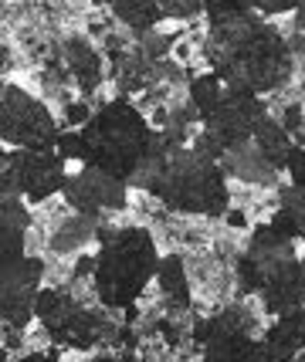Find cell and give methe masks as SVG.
Here are the masks:
<instances>
[{
    "label": "cell",
    "mask_w": 305,
    "mask_h": 362,
    "mask_svg": "<svg viewBox=\"0 0 305 362\" xmlns=\"http://www.w3.org/2000/svg\"><path fill=\"white\" fill-rule=\"evenodd\" d=\"M204 54L214 64V75H221L227 88H241L251 95L275 92L292 75L289 45L272 24H265L255 14L210 28Z\"/></svg>",
    "instance_id": "obj_1"
},
{
    "label": "cell",
    "mask_w": 305,
    "mask_h": 362,
    "mask_svg": "<svg viewBox=\"0 0 305 362\" xmlns=\"http://www.w3.org/2000/svg\"><path fill=\"white\" fill-rule=\"evenodd\" d=\"M96 237L102 240V251L96 257V295L105 308H129L143 295V288L160 268L156 244L146 227H122V230H102L98 223Z\"/></svg>",
    "instance_id": "obj_2"
},
{
    "label": "cell",
    "mask_w": 305,
    "mask_h": 362,
    "mask_svg": "<svg viewBox=\"0 0 305 362\" xmlns=\"http://www.w3.org/2000/svg\"><path fill=\"white\" fill-rule=\"evenodd\" d=\"M153 129L143 119V112L126 98H115L85 122V166H98L119 180H132Z\"/></svg>",
    "instance_id": "obj_3"
},
{
    "label": "cell",
    "mask_w": 305,
    "mask_h": 362,
    "mask_svg": "<svg viewBox=\"0 0 305 362\" xmlns=\"http://www.w3.org/2000/svg\"><path fill=\"white\" fill-rule=\"evenodd\" d=\"M153 197L180 214L221 217L227 210V173L217 159L197 153L193 146H177L153 187Z\"/></svg>",
    "instance_id": "obj_4"
},
{
    "label": "cell",
    "mask_w": 305,
    "mask_h": 362,
    "mask_svg": "<svg viewBox=\"0 0 305 362\" xmlns=\"http://www.w3.org/2000/svg\"><path fill=\"white\" fill-rule=\"evenodd\" d=\"M0 142L24 146V149H54L58 126L34 95L17 85H7L0 92Z\"/></svg>",
    "instance_id": "obj_5"
},
{
    "label": "cell",
    "mask_w": 305,
    "mask_h": 362,
    "mask_svg": "<svg viewBox=\"0 0 305 362\" xmlns=\"http://www.w3.org/2000/svg\"><path fill=\"white\" fill-rule=\"evenodd\" d=\"M265 115H268V109H265V102H261L258 95L241 92V88H227L224 85L221 105H217V112L204 122L200 132H204V136L217 146V153L224 156L227 149L255 139V129Z\"/></svg>",
    "instance_id": "obj_6"
},
{
    "label": "cell",
    "mask_w": 305,
    "mask_h": 362,
    "mask_svg": "<svg viewBox=\"0 0 305 362\" xmlns=\"http://www.w3.org/2000/svg\"><path fill=\"white\" fill-rule=\"evenodd\" d=\"M255 315H248L241 305L234 308H224L221 315L204 318L193 325V335L197 342L204 346V359H241V356H251L255 349Z\"/></svg>",
    "instance_id": "obj_7"
},
{
    "label": "cell",
    "mask_w": 305,
    "mask_h": 362,
    "mask_svg": "<svg viewBox=\"0 0 305 362\" xmlns=\"http://www.w3.org/2000/svg\"><path fill=\"white\" fill-rule=\"evenodd\" d=\"M45 274L41 257H21L17 264L0 271V318L11 329H24L34 318V298H38V284Z\"/></svg>",
    "instance_id": "obj_8"
},
{
    "label": "cell",
    "mask_w": 305,
    "mask_h": 362,
    "mask_svg": "<svg viewBox=\"0 0 305 362\" xmlns=\"http://www.w3.org/2000/svg\"><path fill=\"white\" fill-rule=\"evenodd\" d=\"M62 193L79 214L98 217L102 210H126L129 180H119V176L105 173V170H98V166H85L81 173L64 180Z\"/></svg>",
    "instance_id": "obj_9"
},
{
    "label": "cell",
    "mask_w": 305,
    "mask_h": 362,
    "mask_svg": "<svg viewBox=\"0 0 305 362\" xmlns=\"http://www.w3.org/2000/svg\"><path fill=\"white\" fill-rule=\"evenodd\" d=\"M11 159L17 166V180H21V193L28 200H48L64 187V159L54 149H24L17 146L11 149Z\"/></svg>",
    "instance_id": "obj_10"
},
{
    "label": "cell",
    "mask_w": 305,
    "mask_h": 362,
    "mask_svg": "<svg viewBox=\"0 0 305 362\" xmlns=\"http://www.w3.org/2000/svg\"><path fill=\"white\" fill-rule=\"evenodd\" d=\"M258 295H261V305H265L268 315H282V312H289V308H302L305 305L302 257L295 254V257H285V261L272 264V268L265 271V278H261Z\"/></svg>",
    "instance_id": "obj_11"
},
{
    "label": "cell",
    "mask_w": 305,
    "mask_h": 362,
    "mask_svg": "<svg viewBox=\"0 0 305 362\" xmlns=\"http://www.w3.org/2000/svg\"><path fill=\"white\" fill-rule=\"evenodd\" d=\"M302 349H305V305L302 308L282 312L278 322L265 332V342H255L251 356H265V359H295Z\"/></svg>",
    "instance_id": "obj_12"
},
{
    "label": "cell",
    "mask_w": 305,
    "mask_h": 362,
    "mask_svg": "<svg viewBox=\"0 0 305 362\" xmlns=\"http://www.w3.org/2000/svg\"><path fill=\"white\" fill-rule=\"evenodd\" d=\"M34 315L41 318V325L51 332V339L68 342L71 325H75L81 315V305L71 298L68 291H62V288H45V291H38V298H34Z\"/></svg>",
    "instance_id": "obj_13"
},
{
    "label": "cell",
    "mask_w": 305,
    "mask_h": 362,
    "mask_svg": "<svg viewBox=\"0 0 305 362\" xmlns=\"http://www.w3.org/2000/svg\"><path fill=\"white\" fill-rule=\"evenodd\" d=\"M221 166H224V173L238 176L244 183H255V187H278V170L258 153L255 142H241V146L227 149L224 156H221Z\"/></svg>",
    "instance_id": "obj_14"
},
{
    "label": "cell",
    "mask_w": 305,
    "mask_h": 362,
    "mask_svg": "<svg viewBox=\"0 0 305 362\" xmlns=\"http://www.w3.org/2000/svg\"><path fill=\"white\" fill-rule=\"evenodd\" d=\"M258 146V153L272 163L275 170H285L289 166V156H292V149H295V136H292L289 129L282 126L278 119H261L255 129V139H251Z\"/></svg>",
    "instance_id": "obj_15"
},
{
    "label": "cell",
    "mask_w": 305,
    "mask_h": 362,
    "mask_svg": "<svg viewBox=\"0 0 305 362\" xmlns=\"http://www.w3.org/2000/svg\"><path fill=\"white\" fill-rule=\"evenodd\" d=\"M248 254L268 271L272 264H278V261L295 257V237L282 234L275 223H261V227L251 230V247H248Z\"/></svg>",
    "instance_id": "obj_16"
},
{
    "label": "cell",
    "mask_w": 305,
    "mask_h": 362,
    "mask_svg": "<svg viewBox=\"0 0 305 362\" xmlns=\"http://www.w3.org/2000/svg\"><path fill=\"white\" fill-rule=\"evenodd\" d=\"M268 223H275L282 234L289 237H302L305 240V189L289 183V187H278V210Z\"/></svg>",
    "instance_id": "obj_17"
},
{
    "label": "cell",
    "mask_w": 305,
    "mask_h": 362,
    "mask_svg": "<svg viewBox=\"0 0 305 362\" xmlns=\"http://www.w3.org/2000/svg\"><path fill=\"white\" fill-rule=\"evenodd\" d=\"M156 281H160L163 298L170 301L173 312H187L190 308V281H187V271H183V261L177 254L163 257L160 268H156Z\"/></svg>",
    "instance_id": "obj_18"
},
{
    "label": "cell",
    "mask_w": 305,
    "mask_h": 362,
    "mask_svg": "<svg viewBox=\"0 0 305 362\" xmlns=\"http://www.w3.org/2000/svg\"><path fill=\"white\" fill-rule=\"evenodd\" d=\"M64 54H68V64H71L79 85L85 92H92L98 81H102V62H98L96 47L88 45V41H81V37H71V41L64 45Z\"/></svg>",
    "instance_id": "obj_19"
},
{
    "label": "cell",
    "mask_w": 305,
    "mask_h": 362,
    "mask_svg": "<svg viewBox=\"0 0 305 362\" xmlns=\"http://www.w3.org/2000/svg\"><path fill=\"white\" fill-rule=\"evenodd\" d=\"M96 230H98V217L75 214V217H68V221L58 223V230L51 234V251L54 254L79 251L81 244H88V237H96Z\"/></svg>",
    "instance_id": "obj_20"
},
{
    "label": "cell",
    "mask_w": 305,
    "mask_h": 362,
    "mask_svg": "<svg viewBox=\"0 0 305 362\" xmlns=\"http://www.w3.org/2000/svg\"><path fill=\"white\" fill-rule=\"evenodd\" d=\"M113 4L115 17L132 28V31H149V28H156L163 21V11H160V0H109Z\"/></svg>",
    "instance_id": "obj_21"
},
{
    "label": "cell",
    "mask_w": 305,
    "mask_h": 362,
    "mask_svg": "<svg viewBox=\"0 0 305 362\" xmlns=\"http://www.w3.org/2000/svg\"><path fill=\"white\" fill-rule=\"evenodd\" d=\"M221 98H224V81H221V75H214V71H210V75H197V78L190 81V105L197 109L200 126H204L210 115L217 112Z\"/></svg>",
    "instance_id": "obj_22"
},
{
    "label": "cell",
    "mask_w": 305,
    "mask_h": 362,
    "mask_svg": "<svg viewBox=\"0 0 305 362\" xmlns=\"http://www.w3.org/2000/svg\"><path fill=\"white\" fill-rule=\"evenodd\" d=\"M204 14H207L210 28H221V24H231V21L248 17L251 7H248L244 0H204Z\"/></svg>",
    "instance_id": "obj_23"
},
{
    "label": "cell",
    "mask_w": 305,
    "mask_h": 362,
    "mask_svg": "<svg viewBox=\"0 0 305 362\" xmlns=\"http://www.w3.org/2000/svg\"><path fill=\"white\" fill-rule=\"evenodd\" d=\"M98 332H102V322H98L96 315H88V312L81 308L79 322L71 325V335H68V342H64V346H71V349H92L98 342Z\"/></svg>",
    "instance_id": "obj_24"
},
{
    "label": "cell",
    "mask_w": 305,
    "mask_h": 362,
    "mask_svg": "<svg viewBox=\"0 0 305 362\" xmlns=\"http://www.w3.org/2000/svg\"><path fill=\"white\" fill-rule=\"evenodd\" d=\"M31 227V214L17 197H4L0 200V230H24Z\"/></svg>",
    "instance_id": "obj_25"
},
{
    "label": "cell",
    "mask_w": 305,
    "mask_h": 362,
    "mask_svg": "<svg viewBox=\"0 0 305 362\" xmlns=\"http://www.w3.org/2000/svg\"><path fill=\"white\" fill-rule=\"evenodd\" d=\"M170 47H173V37L156 34L153 28H149V31H139V58H143V62H160Z\"/></svg>",
    "instance_id": "obj_26"
},
{
    "label": "cell",
    "mask_w": 305,
    "mask_h": 362,
    "mask_svg": "<svg viewBox=\"0 0 305 362\" xmlns=\"http://www.w3.org/2000/svg\"><path fill=\"white\" fill-rule=\"evenodd\" d=\"M24 257V230H0V271Z\"/></svg>",
    "instance_id": "obj_27"
},
{
    "label": "cell",
    "mask_w": 305,
    "mask_h": 362,
    "mask_svg": "<svg viewBox=\"0 0 305 362\" xmlns=\"http://www.w3.org/2000/svg\"><path fill=\"white\" fill-rule=\"evenodd\" d=\"M261 278H265V268L258 264L251 254H244L241 261H238V281H241V295H251L261 288Z\"/></svg>",
    "instance_id": "obj_28"
},
{
    "label": "cell",
    "mask_w": 305,
    "mask_h": 362,
    "mask_svg": "<svg viewBox=\"0 0 305 362\" xmlns=\"http://www.w3.org/2000/svg\"><path fill=\"white\" fill-rule=\"evenodd\" d=\"M17 193H21L17 166H14V159H11V153L0 146V200H4V197H17Z\"/></svg>",
    "instance_id": "obj_29"
},
{
    "label": "cell",
    "mask_w": 305,
    "mask_h": 362,
    "mask_svg": "<svg viewBox=\"0 0 305 362\" xmlns=\"http://www.w3.org/2000/svg\"><path fill=\"white\" fill-rule=\"evenodd\" d=\"M163 17H173V21H190V17L204 14V0H160Z\"/></svg>",
    "instance_id": "obj_30"
},
{
    "label": "cell",
    "mask_w": 305,
    "mask_h": 362,
    "mask_svg": "<svg viewBox=\"0 0 305 362\" xmlns=\"http://www.w3.org/2000/svg\"><path fill=\"white\" fill-rule=\"evenodd\" d=\"M54 153L68 163V159H79L85 163V139H81V132H62L58 136V146H54Z\"/></svg>",
    "instance_id": "obj_31"
},
{
    "label": "cell",
    "mask_w": 305,
    "mask_h": 362,
    "mask_svg": "<svg viewBox=\"0 0 305 362\" xmlns=\"http://www.w3.org/2000/svg\"><path fill=\"white\" fill-rule=\"evenodd\" d=\"M248 4H251V11H261L265 17H275V14H289V11H295L299 0H248Z\"/></svg>",
    "instance_id": "obj_32"
},
{
    "label": "cell",
    "mask_w": 305,
    "mask_h": 362,
    "mask_svg": "<svg viewBox=\"0 0 305 362\" xmlns=\"http://www.w3.org/2000/svg\"><path fill=\"white\" fill-rule=\"evenodd\" d=\"M289 176H292V183L295 187H302L305 189V146H295L292 149V156H289Z\"/></svg>",
    "instance_id": "obj_33"
},
{
    "label": "cell",
    "mask_w": 305,
    "mask_h": 362,
    "mask_svg": "<svg viewBox=\"0 0 305 362\" xmlns=\"http://www.w3.org/2000/svg\"><path fill=\"white\" fill-rule=\"evenodd\" d=\"M302 122H305L302 109H299V105H289V109H285V119H282V126H285V129L292 132V136H295V132L302 129Z\"/></svg>",
    "instance_id": "obj_34"
},
{
    "label": "cell",
    "mask_w": 305,
    "mask_h": 362,
    "mask_svg": "<svg viewBox=\"0 0 305 362\" xmlns=\"http://www.w3.org/2000/svg\"><path fill=\"white\" fill-rule=\"evenodd\" d=\"M88 119H92L88 105H68V122H71V126H85Z\"/></svg>",
    "instance_id": "obj_35"
},
{
    "label": "cell",
    "mask_w": 305,
    "mask_h": 362,
    "mask_svg": "<svg viewBox=\"0 0 305 362\" xmlns=\"http://www.w3.org/2000/svg\"><path fill=\"white\" fill-rule=\"evenodd\" d=\"M96 271V257H79V264H75V278H85V274H92Z\"/></svg>",
    "instance_id": "obj_36"
},
{
    "label": "cell",
    "mask_w": 305,
    "mask_h": 362,
    "mask_svg": "<svg viewBox=\"0 0 305 362\" xmlns=\"http://www.w3.org/2000/svg\"><path fill=\"white\" fill-rule=\"evenodd\" d=\"M295 28H299V31H305V0H299V4H295Z\"/></svg>",
    "instance_id": "obj_37"
},
{
    "label": "cell",
    "mask_w": 305,
    "mask_h": 362,
    "mask_svg": "<svg viewBox=\"0 0 305 362\" xmlns=\"http://www.w3.org/2000/svg\"><path fill=\"white\" fill-rule=\"evenodd\" d=\"M227 221L234 223V227H244V214H238V210H234V214H227Z\"/></svg>",
    "instance_id": "obj_38"
},
{
    "label": "cell",
    "mask_w": 305,
    "mask_h": 362,
    "mask_svg": "<svg viewBox=\"0 0 305 362\" xmlns=\"http://www.w3.org/2000/svg\"><path fill=\"white\" fill-rule=\"evenodd\" d=\"M295 146H305V122H302V129L295 132Z\"/></svg>",
    "instance_id": "obj_39"
},
{
    "label": "cell",
    "mask_w": 305,
    "mask_h": 362,
    "mask_svg": "<svg viewBox=\"0 0 305 362\" xmlns=\"http://www.w3.org/2000/svg\"><path fill=\"white\" fill-rule=\"evenodd\" d=\"M0 359H7V352H4V349H0Z\"/></svg>",
    "instance_id": "obj_40"
},
{
    "label": "cell",
    "mask_w": 305,
    "mask_h": 362,
    "mask_svg": "<svg viewBox=\"0 0 305 362\" xmlns=\"http://www.w3.org/2000/svg\"><path fill=\"white\" fill-rule=\"evenodd\" d=\"M302 264H305V257H302Z\"/></svg>",
    "instance_id": "obj_41"
}]
</instances>
